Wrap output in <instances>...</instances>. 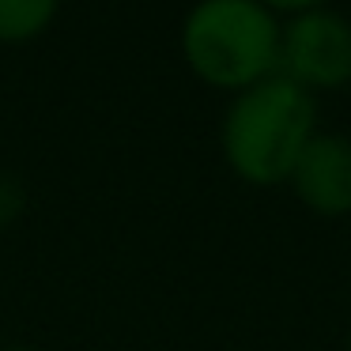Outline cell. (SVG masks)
<instances>
[{"instance_id":"cell-1","label":"cell","mask_w":351,"mask_h":351,"mask_svg":"<svg viewBox=\"0 0 351 351\" xmlns=\"http://www.w3.org/2000/svg\"><path fill=\"white\" fill-rule=\"evenodd\" d=\"M313 132H317L313 95L291 84L287 76H272L234 95L223 114L219 144L227 167L242 182L280 185L291 178Z\"/></svg>"},{"instance_id":"cell-2","label":"cell","mask_w":351,"mask_h":351,"mask_svg":"<svg viewBox=\"0 0 351 351\" xmlns=\"http://www.w3.org/2000/svg\"><path fill=\"white\" fill-rule=\"evenodd\" d=\"M280 31L257 0H197L182 19V57L200 84L238 95L280 76Z\"/></svg>"},{"instance_id":"cell-3","label":"cell","mask_w":351,"mask_h":351,"mask_svg":"<svg viewBox=\"0 0 351 351\" xmlns=\"http://www.w3.org/2000/svg\"><path fill=\"white\" fill-rule=\"evenodd\" d=\"M280 76L302 91H336L351 84V23L336 12L291 16L280 31Z\"/></svg>"},{"instance_id":"cell-4","label":"cell","mask_w":351,"mask_h":351,"mask_svg":"<svg viewBox=\"0 0 351 351\" xmlns=\"http://www.w3.org/2000/svg\"><path fill=\"white\" fill-rule=\"evenodd\" d=\"M291 189L310 212L317 215H348L351 212V140L340 132H313V140L302 147Z\"/></svg>"},{"instance_id":"cell-5","label":"cell","mask_w":351,"mask_h":351,"mask_svg":"<svg viewBox=\"0 0 351 351\" xmlns=\"http://www.w3.org/2000/svg\"><path fill=\"white\" fill-rule=\"evenodd\" d=\"M61 0H0V46H27L53 27Z\"/></svg>"},{"instance_id":"cell-6","label":"cell","mask_w":351,"mask_h":351,"mask_svg":"<svg viewBox=\"0 0 351 351\" xmlns=\"http://www.w3.org/2000/svg\"><path fill=\"white\" fill-rule=\"evenodd\" d=\"M27 204H31V193H27V182L19 174H8L0 170V230L16 227L23 219Z\"/></svg>"},{"instance_id":"cell-7","label":"cell","mask_w":351,"mask_h":351,"mask_svg":"<svg viewBox=\"0 0 351 351\" xmlns=\"http://www.w3.org/2000/svg\"><path fill=\"white\" fill-rule=\"evenodd\" d=\"M257 4H265L272 16H306V12H321V8H328L332 0H257Z\"/></svg>"},{"instance_id":"cell-8","label":"cell","mask_w":351,"mask_h":351,"mask_svg":"<svg viewBox=\"0 0 351 351\" xmlns=\"http://www.w3.org/2000/svg\"><path fill=\"white\" fill-rule=\"evenodd\" d=\"M0 351H34V348H27V343H4Z\"/></svg>"},{"instance_id":"cell-9","label":"cell","mask_w":351,"mask_h":351,"mask_svg":"<svg viewBox=\"0 0 351 351\" xmlns=\"http://www.w3.org/2000/svg\"><path fill=\"white\" fill-rule=\"evenodd\" d=\"M348 351H351V332H348Z\"/></svg>"}]
</instances>
